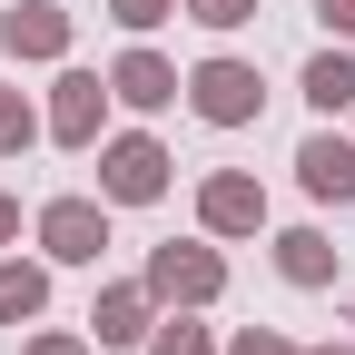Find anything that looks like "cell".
<instances>
[{"label": "cell", "instance_id": "cell-1", "mask_svg": "<svg viewBox=\"0 0 355 355\" xmlns=\"http://www.w3.org/2000/svg\"><path fill=\"white\" fill-rule=\"evenodd\" d=\"M139 286L158 306H217L227 296V257H217V237H168V247H148Z\"/></svg>", "mask_w": 355, "mask_h": 355}, {"label": "cell", "instance_id": "cell-2", "mask_svg": "<svg viewBox=\"0 0 355 355\" xmlns=\"http://www.w3.org/2000/svg\"><path fill=\"white\" fill-rule=\"evenodd\" d=\"M188 109H198L207 128H257V119H266V79H257V60L207 50V60L188 69Z\"/></svg>", "mask_w": 355, "mask_h": 355}, {"label": "cell", "instance_id": "cell-3", "mask_svg": "<svg viewBox=\"0 0 355 355\" xmlns=\"http://www.w3.org/2000/svg\"><path fill=\"white\" fill-rule=\"evenodd\" d=\"M168 178H178V158L148 139V128H119V139H99V198H109V207H158V198H168Z\"/></svg>", "mask_w": 355, "mask_h": 355}, {"label": "cell", "instance_id": "cell-4", "mask_svg": "<svg viewBox=\"0 0 355 355\" xmlns=\"http://www.w3.org/2000/svg\"><path fill=\"white\" fill-rule=\"evenodd\" d=\"M30 237H40L50 266H99L109 257V198H50L30 217Z\"/></svg>", "mask_w": 355, "mask_h": 355}, {"label": "cell", "instance_id": "cell-5", "mask_svg": "<svg viewBox=\"0 0 355 355\" xmlns=\"http://www.w3.org/2000/svg\"><path fill=\"white\" fill-rule=\"evenodd\" d=\"M40 128H50L60 148L89 158V148L109 139V69H60V79H50V119H40Z\"/></svg>", "mask_w": 355, "mask_h": 355}, {"label": "cell", "instance_id": "cell-6", "mask_svg": "<svg viewBox=\"0 0 355 355\" xmlns=\"http://www.w3.org/2000/svg\"><path fill=\"white\" fill-rule=\"evenodd\" d=\"M198 237H266L257 168H207V178H198Z\"/></svg>", "mask_w": 355, "mask_h": 355}, {"label": "cell", "instance_id": "cell-7", "mask_svg": "<svg viewBox=\"0 0 355 355\" xmlns=\"http://www.w3.org/2000/svg\"><path fill=\"white\" fill-rule=\"evenodd\" d=\"M109 99H119V109H139V119H158V109L188 99V79H178V60H158L148 40H139V50H119V60H109Z\"/></svg>", "mask_w": 355, "mask_h": 355}, {"label": "cell", "instance_id": "cell-8", "mask_svg": "<svg viewBox=\"0 0 355 355\" xmlns=\"http://www.w3.org/2000/svg\"><path fill=\"white\" fill-rule=\"evenodd\" d=\"M296 188L316 198V207H355V139L306 128V139H296Z\"/></svg>", "mask_w": 355, "mask_h": 355}, {"label": "cell", "instance_id": "cell-9", "mask_svg": "<svg viewBox=\"0 0 355 355\" xmlns=\"http://www.w3.org/2000/svg\"><path fill=\"white\" fill-rule=\"evenodd\" d=\"M0 50L10 60H69V10L60 0H10V10H0Z\"/></svg>", "mask_w": 355, "mask_h": 355}, {"label": "cell", "instance_id": "cell-10", "mask_svg": "<svg viewBox=\"0 0 355 355\" xmlns=\"http://www.w3.org/2000/svg\"><path fill=\"white\" fill-rule=\"evenodd\" d=\"M158 326V296L128 277V286H99V306H89V345H148Z\"/></svg>", "mask_w": 355, "mask_h": 355}, {"label": "cell", "instance_id": "cell-11", "mask_svg": "<svg viewBox=\"0 0 355 355\" xmlns=\"http://www.w3.org/2000/svg\"><path fill=\"white\" fill-rule=\"evenodd\" d=\"M277 277L316 296V286H336V277H345V257H336V237H326V227H277Z\"/></svg>", "mask_w": 355, "mask_h": 355}, {"label": "cell", "instance_id": "cell-12", "mask_svg": "<svg viewBox=\"0 0 355 355\" xmlns=\"http://www.w3.org/2000/svg\"><path fill=\"white\" fill-rule=\"evenodd\" d=\"M40 306H50V266L0 247V326H40Z\"/></svg>", "mask_w": 355, "mask_h": 355}, {"label": "cell", "instance_id": "cell-13", "mask_svg": "<svg viewBox=\"0 0 355 355\" xmlns=\"http://www.w3.org/2000/svg\"><path fill=\"white\" fill-rule=\"evenodd\" d=\"M306 109H316V119H336V109H355V50H316V60H306Z\"/></svg>", "mask_w": 355, "mask_h": 355}, {"label": "cell", "instance_id": "cell-14", "mask_svg": "<svg viewBox=\"0 0 355 355\" xmlns=\"http://www.w3.org/2000/svg\"><path fill=\"white\" fill-rule=\"evenodd\" d=\"M139 355H217V336L198 326V306H168V316L148 326V345H139Z\"/></svg>", "mask_w": 355, "mask_h": 355}, {"label": "cell", "instance_id": "cell-15", "mask_svg": "<svg viewBox=\"0 0 355 355\" xmlns=\"http://www.w3.org/2000/svg\"><path fill=\"white\" fill-rule=\"evenodd\" d=\"M40 139V109H30V89H10V79H0V158H20Z\"/></svg>", "mask_w": 355, "mask_h": 355}, {"label": "cell", "instance_id": "cell-16", "mask_svg": "<svg viewBox=\"0 0 355 355\" xmlns=\"http://www.w3.org/2000/svg\"><path fill=\"white\" fill-rule=\"evenodd\" d=\"M178 10H188L198 30H217V40H227V30H247V20H257V0H178Z\"/></svg>", "mask_w": 355, "mask_h": 355}, {"label": "cell", "instance_id": "cell-17", "mask_svg": "<svg viewBox=\"0 0 355 355\" xmlns=\"http://www.w3.org/2000/svg\"><path fill=\"white\" fill-rule=\"evenodd\" d=\"M109 20H119L128 40H148L158 20H178V0H109Z\"/></svg>", "mask_w": 355, "mask_h": 355}, {"label": "cell", "instance_id": "cell-18", "mask_svg": "<svg viewBox=\"0 0 355 355\" xmlns=\"http://www.w3.org/2000/svg\"><path fill=\"white\" fill-rule=\"evenodd\" d=\"M217 355H296V336H277V326H237Z\"/></svg>", "mask_w": 355, "mask_h": 355}, {"label": "cell", "instance_id": "cell-19", "mask_svg": "<svg viewBox=\"0 0 355 355\" xmlns=\"http://www.w3.org/2000/svg\"><path fill=\"white\" fill-rule=\"evenodd\" d=\"M20 355H99V345H89V336H69V326H40Z\"/></svg>", "mask_w": 355, "mask_h": 355}, {"label": "cell", "instance_id": "cell-20", "mask_svg": "<svg viewBox=\"0 0 355 355\" xmlns=\"http://www.w3.org/2000/svg\"><path fill=\"white\" fill-rule=\"evenodd\" d=\"M316 20H326L336 40H355V0H316Z\"/></svg>", "mask_w": 355, "mask_h": 355}, {"label": "cell", "instance_id": "cell-21", "mask_svg": "<svg viewBox=\"0 0 355 355\" xmlns=\"http://www.w3.org/2000/svg\"><path fill=\"white\" fill-rule=\"evenodd\" d=\"M0 247H20V198L0 188Z\"/></svg>", "mask_w": 355, "mask_h": 355}, {"label": "cell", "instance_id": "cell-22", "mask_svg": "<svg viewBox=\"0 0 355 355\" xmlns=\"http://www.w3.org/2000/svg\"><path fill=\"white\" fill-rule=\"evenodd\" d=\"M296 355H345V345H296Z\"/></svg>", "mask_w": 355, "mask_h": 355}, {"label": "cell", "instance_id": "cell-23", "mask_svg": "<svg viewBox=\"0 0 355 355\" xmlns=\"http://www.w3.org/2000/svg\"><path fill=\"white\" fill-rule=\"evenodd\" d=\"M345 355H355V345H345Z\"/></svg>", "mask_w": 355, "mask_h": 355}]
</instances>
